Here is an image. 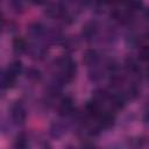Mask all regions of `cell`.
Segmentation results:
<instances>
[{
	"mask_svg": "<svg viewBox=\"0 0 149 149\" xmlns=\"http://www.w3.org/2000/svg\"><path fill=\"white\" fill-rule=\"evenodd\" d=\"M27 77L31 80H38L41 78V72L36 69H28L27 70Z\"/></svg>",
	"mask_w": 149,
	"mask_h": 149,
	"instance_id": "5bb4252c",
	"label": "cell"
},
{
	"mask_svg": "<svg viewBox=\"0 0 149 149\" xmlns=\"http://www.w3.org/2000/svg\"><path fill=\"white\" fill-rule=\"evenodd\" d=\"M56 66L59 70L58 80L61 83H68L72 80L77 72L76 63L68 56H63L56 61Z\"/></svg>",
	"mask_w": 149,
	"mask_h": 149,
	"instance_id": "6da1fadb",
	"label": "cell"
},
{
	"mask_svg": "<svg viewBox=\"0 0 149 149\" xmlns=\"http://www.w3.org/2000/svg\"><path fill=\"white\" fill-rule=\"evenodd\" d=\"M27 51L30 54V56L33 58H35V59H42L44 57L45 52H47V49H45L44 45H42L40 43H35V44H33L30 47L28 45V50Z\"/></svg>",
	"mask_w": 149,
	"mask_h": 149,
	"instance_id": "277c9868",
	"label": "cell"
},
{
	"mask_svg": "<svg viewBox=\"0 0 149 149\" xmlns=\"http://www.w3.org/2000/svg\"><path fill=\"white\" fill-rule=\"evenodd\" d=\"M29 146V141H28V136L26 134H19L16 136V140H15V143H14V147L16 148H27Z\"/></svg>",
	"mask_w": 149,
	"mask_h": 149,
	"instance_id": "4fadbf2b",
	"label": "cell"
},
{
	"mask_svg": "<svg viewBox=\"0 0 149 149\" xmlns=\"http://www.w3.org/2000/svg\"><path fill=\"white\" fill-rule=\"evenodd\" d=\"M47 14L51 17H56V16H59L62 15L63 13V7L61 5H57V3H49L47 6V9H45Z\"/></svg>",
	"mask_w": 149,
	"mask_h": 149,
	"instance_id": "30bf717a",
	"label": "cell"
},
{
	"mask_svg": "<svg viewBox=\"0 0 149 149\" xmlns=\"http://www.w3.org/2000/svg\"><path fill=\"white\" fill-rule=\"evenodd\" d=\"M58 111H59V114L63 115V116H68V115L72 114V112H73V101H72V99L69 98V97L63 98L61 100Z\"/></svg>",
	"mask_w": 149,
	"mask_h": 149,
	"instance_id": "3957f363",
	"label": "cell"
},
{
	"mask_svg": "<svg viewBox=\"0 0 149 149\" xmlns=\"http://www.w3.org/2000/svg\"><path fill=\"white\" fill-rule=\"evenodd\" d=\"M28 50L27 41L23 37H15L13 40V51L15 55H23Z\"/></svg>",
	"mask_w": 149,
	"mask_h": 149,
	"instance_id": "5b68a950",
	"label": "cell"
},
{
	"mask_svg": "<svg viewBox=\"0 0 149 149\" xmlns=\"http://www.w3.org/2000/svg\"><path fill=\"white\" fill-rule=\"evenodd\" d=\"M95 34H97V27L94 23H87L83 29V36L86 40L93 38V36H95Z\"/></svg>",
	"mask_w": 149,
	"mask_h": 149,
	"instance_id": "8fae6325",
	"label": "cell"
},
{
	"mask_svg": "<svg viewBox=\"0 0 149 149\" xmlns=\"http://www.w3.org/2000/svg\"><path fill=\"white\" fill-rule=\"evenodd\" d=\"M98 59H99V56H98V54H97L95 50L88 49V50H86V51L84 52L83 62H84L85 65H87V66H90V68H91V66H94V65H97Z\"/></svg>",
	"mask_w": 149,
	"mask_h": 149,
	"instance_id": "52a82bcc",
	"label": "cell"
},
{
	"mask_svg": "<svg viewBox=\"0 0 149 149\" xmlns=\"http://www.w3.org/2000/svg\"><path fill=\"white\" fill-rule=\"evenodd\" d=\"M29 1H30L33 5H38V6H40V5H43V3L47 2V0H29Z\"/></svg>",
	"mask_w": 149,
	"mask_h": 149,
	"instance_id": "2e32d148",
	"label": "cell"
},
{
	"mask_svg": "<svg viewBox=\"0 0 149 149\" xmlns=\"http://www.w3.org/2000/svg\"><path fill=\"white\" fill-rule=\"evenodd\" d=\"M64 133H65V129L61 123H54L50 128V134L56 139L62 137L64 135Z\"/></svg>",
	"mask_w": 149,
	"mask_h": 149,
	"instance_id": "7c38bea8",
	"label": "cell"
},
{
	"mask_svg": "<svg viewBox=\"0 0 149 149\" xmlns=\"http://www.w3.org/2000/svg\"><path fill=\"white\" fill-rule=\"evenodd\" d=\"M12 6L16 10H22L23 9V3L22 0H12Z\"/></svg>",
	"mask_w": 149,
	"mask_h": 149,
	"instance_id": "9a60e30c",
	"label": "cell"
},
{
	"mask_svg": "<svg viewBox=\"0 0 149 149\" xmlns=\"http://www.w3.org/2000/svg\"><path fill=\"white\" fill-rule=\"evenodd\" d=\"M14 83H15V80L12 79L6 71L0 70V88L1 90H6V88L12 87L14 85Z\"/></svg>",
	"mask_w": 149,
	"mask_h": 149,
	"instance_id": "9c48e42d",
	"label": "cell"
},
{
	"mask_svg": "<svg viewBox=\"0 0 149 149\" xmlns=\"http://www.w3.org/2000/svg\"><path fill=\"white\" fill-rule=\"evenodd\" d=\"M28 34L33 37V38H40L43 34H44V27L41 23H31L28 28Z\"/></svg>",
	"mask_w": 149,
	"mask_h": 149,
	"instance_id": "ba28073f",
	"label": "cell"
},
{
	"mask_svg": "<svg viewBox=\"0 0 149 149\" xmlns=\"http://www.w3.org/2000/svg\"><path fill=\"white\" fill-rule=\"evenodd\" d=\"M27 118L26 108L21 102H14L10 107V119L15 125H23Z\"/></svg>",
	"mask_w": 149,
	"mask_h": 149,
	"instance_id": "7a4b0ae2",
	"label": "cell"
},
{
	"mask_svg": "<svg viewBox=\"0 0 149 149\" xmlns=\"http://www.w3.org/2000/svg\"><path fill=\"white\" fill-rule=\"evenodd\" d=\"M22 71H23V66H22V63L20 61H14L13 63L9 64L8 69L6 70L8 76L14 80H16V78L22 73Z\"/></svg>",
	"mask_w": 149,
	"mask_h": 149,
	"instance_id": "8992f818",
	"label": "cell"
}]
</instances>
